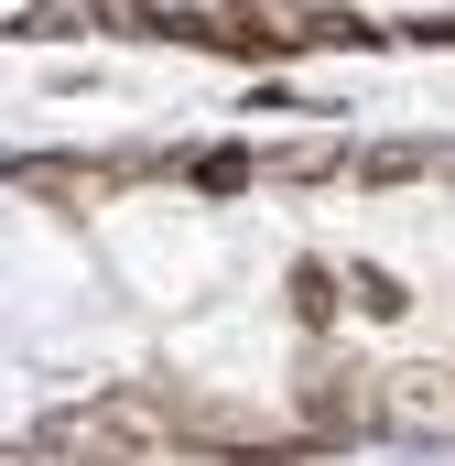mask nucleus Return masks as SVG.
<instances>
[{
    "label": "nucleus",
    "instance_id": "f257e3e1",
    "mask_svg": "<svg viewBox=\"0 0 455 466\" xmlns=\"http://www.w3.org/2000/svg\"><path fill=\"white\" fill-rule=\"evenodd\" d=\"M379 401H390V423H412V434H455V369H401Z\"/></svg>",
    "mask_w": 455,
    "mask_h": 466
},
{
    "label": "nucleus",
    "instance_id": "f03ea898",
    "mask_svg": "<svg viewBox=\"0 0 455 466\" xmlns=\"http://www.w3.org/2000/svg\"><path fill=\"white\" fill-rule=\"evenodd\" d=\"M293 304H304V326H326V315H337V271L304 260V271H293Z\"/></svg>",
    "mask_w": 455,
    "mask_h": 466
}]
</instances>
